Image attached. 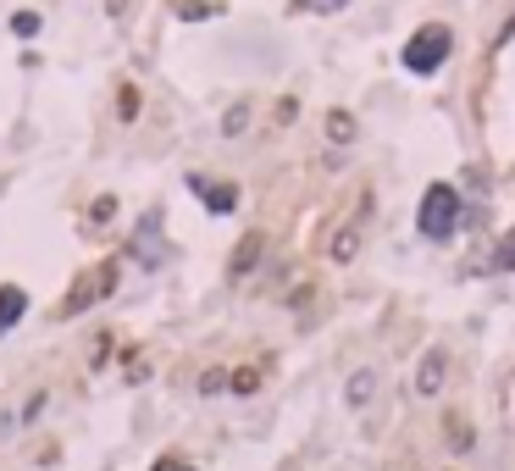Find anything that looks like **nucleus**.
<instances>
[{
	"instance_id": "1",
	"label": "nucleus",
	"mask_w": 515,
	"mask_h": 471,
	"mask_svg": "<svg viewBox=\"0 0 515 471\" xmlns=\"http://www.w3.org/2000/svg\"><path fill=\"white\" fill-rule=\"evenodd\" d=\"M466 222V200H460L455 183H427L421 189V206H416V233L427 244H449Z\"/></svg>"
},
{
	"instance_id": "2",
	"label": "nucleus",
	"mask_w": 515,
	"mask_h": 471,
	"mask_svg": "<svg viewBox=\"0 0 515 471\" xmlns=\"http://www.w3.org/2000/svg\"><path fill=\"white\" fill-rule=\"evenodd\" d=\"M366 217H372V189L360 183L355 200H349V211L333 222V233H327V261L333 266H349L360 255V244H366Z\"/></svg>"
},
{
	"instance_id": "3",
	"label": "nucleus",
	"mask_w": 515,
	"mask_h": 471,
	"mask_svg": "<svg viewBox=\"0 0 515 471\" xmlns=\"http://www.w3.org/2000/svg\"><path fill=\"white\" fill-rule=\"evenodd\" d=\"M449 50H455V28H449V23H421L416 34L405 39L399 61H405V73L432 78V73H438V67L449 61Z\"/></svg>"
},
{
	"instance_id": "4",
	"label": "nucleus",
	"mask_w": 515,
	"mask_h": 471,
	"mask_svg": "<svg viewBox=\"0 0 515 471\" xmlns=\"http://www.w3.org/2000/svg\"><path fill=\"white\" fill-rule=\"evenodd\" d=\"M117 278H122V261H100L95 272H84V278L72 283V294L61 300V316H78L84 305H100L111 289H117Z\"/></svg>"
},
{
	"instance_id": "5",
	"label": "nucleus",
	"mask_w": 515,
	"mask_h": 471,
	"mask_svg": "<svg viewBox=\"0 0 515 471\" xmlns=\"http://www.w3.org/2000/svg\"><path fill=\"white\" fill-rule=\"evenodd\" d=\"M189 194L211 211V217H228V211L239 206V183H216L211 172H189Z\"/></svg>"
},
{
	"instance_id": "6",
	"label": "nucleus",
	"mask_w": 515,
	"mask_h": 471,
	"mask_svg": "<svg viewBox=\"0 0 515 471\" xmlns=\"http://www.w3.org/2000/svg\"><path fill=\"white\" fill-rule=\"evenodd\" d=\"M167 233H161V211H144L139 217V233H133V261L144 266H167Z\"/></svg>"
},
{
	"instance_id": "7",
	"label": "nucleus",
	"mask_w": 515,
	"mask_h": 471,
	"mask_svg": "<svg viewBox=\"0 0 515 471\" xmlns=\"http://www.w3.org/2000/svg\"><path fill=\"white\" fill-rule=\"evenodd\" d=\"M444 383H449V350H444V344H432V350L416 361V394L438 399V394H444Z\"/></svg>"
},
{
	"instance_id": "8",
	"label": "nucleus",
	"mask_w": 515,
	"mask_h": 471,
	"mask_svg": "<svg viewBox=\"0 0 515 471\" xmlns=\"http://www.w3.org/2000/svg\"><path fill=\"white\" fill-rule=\"evenodd\" d=\"M261 255H266V233H244L239 250L228 255V278H233V283H244L255 266H261Z\"/></svg>"
},
{
	"instance_id": "9",
	"label": "nucleus",
	"mask_w": 515,
	"mask_h": 471,
	"mask_svg": "<svg viewBox=\"0 0 515 471\" xmlns=\"http://www.w3.org/2000/svg\"><path fill=\"white\" fill-rule=\"evenodd\" d=\"M372 394H377V366H360L355 377L344 383V399H349V411H366L372 405Z\"/></svg>"
},
{
	"instance_id": "10",
	"label": "nucleus",
	"mask_w": 515,
	"mask_h": 471,
	"mask_svg": "<svg viewBox=\"0 0 515 471\" xmlns=\"http://www.w3.org/2000/svg\"><path fill=\"white\" fill-rule=\"evenodd\" d=\"M23 311H28V294L17 289V283H6V289H0V339L23 322Z\"/></svg>"
},
{
	"instance_id": "11",
	"label": "nucleus",
	"mask_w": 515,
	"mask_h": 471,
	"mask_svg": "<svg viewBox=\"0 0 515 471\" xmlns=\"http://www.w3.org/2000/svg\"><path fill=\"white\" fill-rule=\"evenodd\" d=\"M444 438H449V449H455V455H466V449L477 444V427H471L460 411H449L444 416Z\"/></svg>"
},
{
	"instance_id": "12",
	"label": "nucleus",
	"mask_w": 515,
	"mask_h": 471,
	"mask_svg": "<svg viewBox=\"0 0 515 471\" xmlns=\"http://www.w3.org/2000/svg\"><path fill=\"white\" fill-rule=\"evenodd\" d=\"M322 128H327V139H333V145H355V133H360V122L349 117L344 106H338V111H327V117H322Z\"/></svg>"
},
{
	"instance_id": "13",
	"label": "nucleus",
	"mask_w": 515,
	"mask_h": 471,
	"mask_svg": "<svg viewBox=\"0 0 515 471\" xmlns=\"http://www.w3.org/2000/svg\"><path fill=\"white\" fill-rule=\"evenodd\" d=\"M244 128H250V100H233V106L222 111V133H228V139H239Z\"/></svg>"
},
{
	"instance_id": "14",
	"label": "nucleus",
	"mask_w": 515,
	"mask_h": 471,
	"mask_svg": "<svg viewBox=\"0 0 515 471\" xmlns=\"http://www.w3.org/2000/svg\"><path fill=\"white\" fill-rule=\"evenodd\" d=\"M139 106H144L139 84H117V117H122V122H133V117H139Z\"/></svg>"
},
{
	"instance_id": "15",
	"label": "nucleus",
	"mask_w": 515,
	"mask_h": 471,
	"mask_svg": "<svg viewBox=\"0 0 515 471\" xmlns=\"http://www.w3.org/2000/svg\"><path fill=\"white\" fill-rule=\"evenodd\" d=\"M493 272H515V222H510V233L499 239V250H493Z\"/></svg>"
},
{
	"instance_id": "16",
	"label": "nucleus",
	"mask_w": 515,
	"mask_h": 471,
	"mask_svg": "<svg viewBox=\"0 0 515 471\" xmlns=\"http://www.w3.org/2000/svg\"><path fill=\"white\" fill-rule=\"evenodd\" d=\"M228 388L233 394H255V388H261V366H239V372H228Z\"/></svg>"
},
{
	"instance_id": "17",
	"label": "nucleus",
	"mask_w": 515,
	"mask_h": 471,
	"mask_svg": "<svg viewBox=\"0 0 515 471\" xmlns=\"http://www.w3.org/2000/svg\"><path fill=\"white\" fill-rule=\"evenodd\" d=\"M12 34H17V39H34V34H39V12H17V17H12Z\"/></svg>"
},
{
	"instance_id": "18",
	"label": "nucleus",
	"mask_w": 515,
	"mask_h": 471,
	"mask_svg": "<svg viewBox=\"0 0 515 471\" xmlns=\"http://www.w3.org/2000/svg\"><path fill=\"white\" fill-rule=\"evenodd\" d=\"M89 217H95V228H106V222L117 217V200H111V194H100L95 206H89Z\"/></svg>"
},
{
	"instance_id": "19",
	"label": "nucleus",
	"mask_w": 515,
	"mask_h": 471,
	"mask_svg": "<svg viewBox=\"0 0 515 471\" xmlns=\"http://www.w3.org/2000/svg\"><path fill=\"white\" fill-rule=\"evenodd\" d=\"M222 388H228V372H222V366L200 372V394H222Z\"/></svg>"
},
{
	"instance_id": "20",
	"label": "nucleus",
	"mask_w": 515,
	"mask_h": 471,
	"mask_svg": "<svg viewBox=\"0 0 515 471\" xmlns=\"http://www.w3.org/2000/svg\"><path fill=\"white\" fill-rule=\"evenodd\" d=\"M294 6H300V12H344L349 0H294Z\"/></svg>"
},
{
	"instance_id": "21",
	"label": "nucleus",
	"mask_w": 515,
	"mask_h": 471,
	"mask_svg": "<svg viewBox=\"0 0 515 471\" xmlns=\"http://www.w3.org/2000/svg\"><path fill=\"white\" fill-rule=\"evenodd\" d=\"M150 471H200V466H194V460H183V455H161Z\"/></svg>"
},
{
	"instance_id": "22",
	"label": "nucleus",
	"mask_w": 515,
	"mask_h": 471,
	"mask_svg": "<svg viewBox=\"0 0 515 471\" xmlns=\"http://www.w3.org/2000/svg\"><path fill=\"white\" fill-rule=\"evenodd\" d=\"M45 405H50V394H45V388H39V394H34V399H28V405H23V422H39V411H45Z\"/></svg>"
},
{
	"instance_id": "23",
	"label": "nucleus",
	"mask_w": 515,
	"mask_h": 471,
	"mask_svg": "<svg viewBox=\"0 0 515 471\" xmlns=\"http://www.w3.org/2000/svg\"><path fill=\"white\" fill-rule=\"evenodd\" d=\"M300 117V100H277V122H294Z\"/></svg>"
},
{
	"instance_id": "24",
	"label": "nucleus",
	"mask_w": 515,
	"mask_h": 471,
	"mask_svg": "<svg viewBox=\"0 0 515 471\" xmlns=\"http://www.w3.org/2000/svg\"><path fill=\"white\" fill-rule=\"evenodd\" d=\"M106 12H111V17H122V12H128V0H106Z\"/></svg>"
},
{
	"instance_id": "25",
	"label": "nucleus",
	"mask_w": 515,
	"mask_h": 471,
	"mask_svg": "<svg viewBox=\"0 0 515 471\" xmlns=\"http://www.w3.org/2000/svg\"><path fill=\"white\" fill-rule=\"evenodd\" d=\"M444 471H455V466H444Z\"/></svg>"
}]
</instances>
